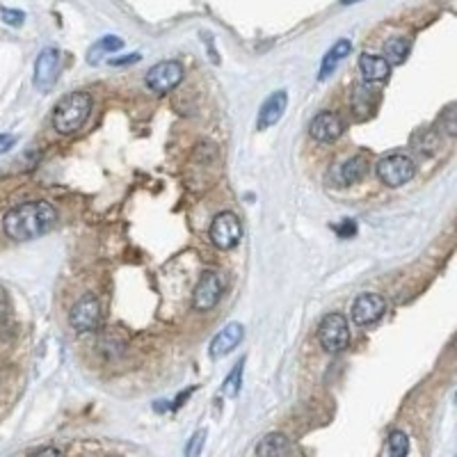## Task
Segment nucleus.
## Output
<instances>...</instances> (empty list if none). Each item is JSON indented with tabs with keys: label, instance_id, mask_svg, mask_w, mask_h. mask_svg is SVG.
<instances>
[{
	"label": "nucleus",
	"instance_id": "obj_1",
	"mask_svg": "<svg viewBox=\"0 0 457 457\" xmlns=\"http://www.w3.org/2000/svg\"><path fill=\"white\" fill-rule=\"evenodd\" d=\"M55 222H58L55 206L43 202V199H35V202H24L9 208L3 217V231L7 233V238L26 242L48 233L55 227Z\"/></svg>",
	"mask_w": 457,
	"mask_h": 457
},
{
	"label": "nucleus",
	"instance_id": "obj_18",
	"mask_svg": "<svg viewBox=\"0 0 457 457\" xmlns=\"http://www.w3.org/2000/svg\"><path fill=\"white\" fill-rule=\"evenodd\" d=\"M409 48H411V41L407 37H391L384 41V60L389 64H403L409 55Z\"/></svg>",
	"mask_w": 457,
	"mask_h": 457
},
{
	"label": "nucleus",
	"instance_id": "obj_29",
	"mask_svg": "<svg viewBox=\"0 0 457 457\" xmlns=\"http://www.w3.org/2000/svg\"><path fill=\"white\" fill-rule=\"evenodd\" d=\"M7 307H9V302H7V293H5V288L0 286V320L5 318V314H7Z\"/></svg>",
	"mask_w": 457,
	"mask_h": 457
},
{
	"label": "nucleus",
	"instance_id": "obj_11",
	"mask_svg": "<svg viewBox=\"0 0 457 457\" xmlns=\"http://www.w3.org/2000/svg\"><path fill=\"white\" fill-rule=\"evenodd\" d=\"M60 73V51L43 48L35 62V87L39 92H51Z\"/></svg>",
	"mask_w": 457,
	"mask_h": 457
},
{
	"label": "nucleus",
	"instance_id": "obj_12",
	"mask_svg": "<svg viewBox=\"0 0 457 457\" xmlns=\"http://www.w3.org/2000/svg\"><path fill=\"white\" fill-rule=\"evenodd\" d=\"M245 337V327L240 322H229L225 329H220V334H215V339L210 341V356L213 359H222V356H227L229 352H233L240 345Z\"/></svg>",
	"mask_w": 457,
	"mask_h": 457
},
{
	"label": "nucleus",
	"instance_id": "obj_9",
	"mask_svg": "<svg viewBox=\"0 0 457 457\" xmlns=\"http://www.w3.org/2000/svg\"><path fill=\"white\" fill-rule=\"evenodd\" d=\"M384 311H386V302H384L382 295H377V293H361L352 302L350 316H352V320L359 327H369V325H375V322L384 316Z\"/></svg>",
	"mask_w": 457,
	"mask_h": 457
},
{
	"label": "nucleus",
	"instance_id": "obj_27",
	"mask_svg": "<svg viewBox=\"0 0 457 457\" xmlns=\"http://www.w3.org/2000/svg\"><path fill=\"white\" fill-rule=\"evenodd\" d=\"M16 144V138L9 135V133H0V153H7Z\"/></svg>",
	"mask_w": 457,
	"mask_h": 457
},
{
	"label": "nucleus",
	"instance_id": "obj_4",
	"mask_svg": "<svg viewBox=\"0 0 457 457\" xmlns=\"http://www.w3.org/2000/svg\"><path fill=\"white\" fill-rule=\"evenodd\" d=\"M318 341L322 350L329 354H339L348 348L350 343V327L348 318L341 314H327L318 325Z\"/></svg>",
	"mask_w": 457,
	"mask_h": 457
},
{
	"label": "nucleus",
	"instance_id": "obj_21",
	"mask_svg": "<svg viewBox=\"0 0 457 457\" xmlns=\"http://www.w3.org/2000/svg\"><path fill=\"white\" fill-rule=\"evenodd\" d=\"M386 446H389V453H391L394 457H403L409 453V437L403 430H394L391 434H389Z\"/></svg>",
	"mask_w": 457,
	"mask_h": 457
},
{
	"label": "nucleus",
	"instance_id": "obj_7",
	"mask_svg": "<svg viewBox=\"0 0 457 457\" xmlns=\"http://www.w3.org/2000/svg\"><path fill=\"white\" fill-rule=\"evenodd\" d=\"M222 293H225V279H222V274L208 270L202 274V279L195 286L192 307L197 311H210L222 299Z\"/></svg>",
	"mask_w": 457,
	"mask_h": 457
},
{
	"label": "nucleus",
	"instance_id": "obj_6",
	"mask_svg": "<svg viewBox=\"0 0 457 457\" xmlns=\"http://www.w3.org/2000/svg\"><path fill=\"white\" fill-rule=\"evenodd\" d=\"M183 81V64L178 60H165L151 66L147 73V87L155 94H167L172 92L178 83Z\"/></svg>",
	"mask_w": 457,
	"mask_h": 457
},
{
	"label": "nucleus",
	"instance_id": "obj_16",
	"mask_svg": "<svg viewBox=\"0 0 457 457\" xmlns=\"http://www.w3.org/2000/svg\"><path fill=\"white\" fill-rule=\"evenodd\" d=\"M350 51H352V43L348 41V39H341V41H337L334 46L327 51V55L322 58V64H320V81H325V78H329L334 71H337V66L348 58L350 55Z\"/></svg>",
	"mask_w": 457,
	"mask_h": 457
},
{
	"label": "nucleus",
	"instance_id": "obj_22",
	"mask_svg": "<svg viewBox=\"0 0 457 457\" xmlns=\"http://www.w3.org/2000/svg\"><path fill=\"white\" fill-rule=\"evenodd\" d=\"M242 364H245V361H240V364L236 366V369H233V371L227 375L225 384H222V394L229 396V398H236V396H238V391H240V382H242Z\"/></svg>",
	"mask_w": 457,
	"mask_h": 457
},
{
	"label": "nucleus",
	"instance_id": "obj_3",
	"mask_svg": "<svg viewBox=\"0 0 457 457\" xmlns=\"http://www.w3.org/2000/svg\"><path fill=\"white\" fill-rule=\"evenodd\" d=\"M377 178L389 188H400L409 183L416 174V163L403 153H389L375 165Z\"/></svg>",
	"mask_w": 457,
	"mask_h": 457
},
{
	"label": "nucleus",
	"instance_id": "obj_13",
	"mask_svg": "<svg viewBox=\"0 0 457 457\" xmlns=\"http://www.w3.org/2000/svg\"><path fill=\"white\" fill-rule=\"evenodd\" d=\"M286 106H288V94L286 89H279V92L270 94L263 101L261 110H259V119H256V128L259 130H265L274 126L277 121H279L286 113Z\"/></svg>",
	"mask_w": 457,
	"mask_h": 457
},
{
	"label": "nucleus",
	"instance_id": "obj_2",
	"mask_svg": "<svg viewBox=\"0 0 457 457\" xmlns=\"http://www.w3.org/2000/svg\"><path fill=\"white\" fill-rule=\"evenodd\" d=\"M92 96L87 92H71L62 96L53 110V128L60 135H71L78 128H83L89 113H92Z\"/></svg>",
	"mask_w": 457,
	"mask_h": 457
},
{
	"label": "nucleus",
	"instance_id": "obj_5",
	"mask_svg": "<svg viewBox=\"0 0 457 457\" xmlns=\"http://www.w3.org/2000/svg\"><path fill=\"white\" fill-rule=\"evenodd\" d=\"M208 236L217 250H222V252L233 250L242 238V227H240L238 215L231 213V210H225V213L215 215L213 222H210Z\"/></svg>",
	"mask_w": 457,
	"mask_h": 457
},
{
	"label": "nucleus",
	"instance_id": "obj_15",
	"mask_svg": "<svg viewBox=\"0 0 457 457\" xmlns=\"http://www.w3.org/2000/svg\"><path fill=\"white\" fill-rule=\"evenodd\" d=\"M359 71L366 83H380V81H386L389 73H391V64L384 58H380V55L364 53L359 58Z\"/></svg>",
	"mask_w": 457,
	"mask_h": 457
},
{
	"label": "nucleus",
	"instance_id": "obj_25",
	"mask_svg": "<svg viewBox=\"0 0 457 457\" xmlns=\"http://www.w3.org/2000/svg\"><path fill=\"white\" fill-rule=\"evenodd\" d=\"M204 439H206V430H199V432H195L192 434V439H190V443H188V448H185V455H199L202 453V448H204Z\"/></svg>",
	"mask_w": 457,
	"mask_h": 457
},
{
	"label": "nucleus",
	"instance_id": "obj_17",
	"mask_svg": "<svg viewBox=\"0 0 457 457\" xmlns=\"http://www.w3.org/2000/svg\"><path fill=\"white\" fill-rule=\"evenodd\" d=\"M288 451H291V441L282 432L265 434L259 446H256V455H284Z\"/></svg>",
	"mask_w": 457,
	"mask_h": 457
},
{
	"label": "nucleus",
	"instance_id": "obj_26",
	"mask_svg": "<svg viewBox=\"0 0 457 457\" xmlns=\"http://www.w3.org/2000/svg\"><path fill=\"white\" fill-rule=\"evenodd\" d=\"M334 231H337L341 238H352L354 233H356V225H354L352 220H345L341 227H334Z\"/></svg>",
	"mask_w": 457,
	"mask_h": 457
},
{
	"label": "nucleus",
	"instance_id": "obj_10",
	"mask_svg": "<svg viewBox=\"0 0 457 457\" xmlns=\"http://www.w3.org/2000/svg\"><path fill=\"white\" fill-rule=\"evenodd\" d=\"M309 133L316 142H337L343 133H345V121L339 113H332V110H325V113L316 115L309 124Z\"/></svg>",
	"mask_w": 457,
	"mask_h": 457
},
{
	"label": "nucleus",
	"instance_id": "obj_23",
	"mask_svg": "<svg viewBox=\"0 0 457 457\" xmlns=\"http://www.w3.org/2000/svg\"><path fill=\"white\" fill-rule=\"evenodd\" d=\"M441 126L446 128V133L453 138L457 135V119H455V106H448L443 110V117H441Z\"/></svg>",
	"mask_w": 457,
	"mask_h": 457
},
{
	"label": "nucleus",
	"instance_id": "obj_14",
	"mask_svg": "<svg viewBox=\"0 0 457 457\" xmlns=\"http://www.w3.org/2000/svg\"><path fill=\"white\" fill-rule=\"evenodd\" d=\"M380 89L375 87V83H366V85H359L354 89V96H352V110L354 115L359 119H369L377 106H380Z\"/></svg>",
	"mask_w": 457,
	"mask_h": 457
},
{
	"label": "nucleus",
	"instance_id": "obj_30",
	"mask_svg": "<svg viewBox=\"0 0 457 457\" xmlns=\"http://www.w3.org/2000/svg\"><path fill=\"white\" fill-rule=\"evenodd\" d=\"M138 60H140V55H138V53H133V55H130V58H121V60H110V62H113V64H126V62H138Z\"/></svg>",
	"mask_w": 457,
	"mask_h": 457
},
{
	"label": "nucleus",
	"instance_id": "obj_28",
	"mask_svg": "<svg viewBox=\"0 0 457 457\" xmlns=\"http://www.w3.org/2000/svg\"><path fill=\"white\" fill-rule=\"evenodd\" d=\"M30 453H35V455H62L64 451L58 448V446H41V448H35V451H30Z\"/></svg>",
	"mask_w": 457,
	"mask_h": 457
},
{
	"label": "nucleus",
	"instance_id": "obj_31",
	"mask_svg": "<svg viewBox=\"0 0 457 457\" xmlns=\"http://www.w3.org/2000/svg\"><path fill=\"white\" fill-rule=\"evenodd\" d=\"M354 3H361V0H341V5H354Z\"/></svg>",
	"mask_w": 457,
	"mask_h": 457
},
{
	"label": "nucleus",
	"instance_id": "obj_19",
	"mask_svg": "<svg viewBox=\"0 0 457 457\" xmlns=\"http://www.w3.org/2000/svg\"><path fill=\"white\" fill-rule=\"evenodd\" d=\"M121 46H124V41H121L119 37L115 35H108V37H101L92 48H89L87 53V62L89 64H98L103 60V55H113L115 51H119Z\"/></svg>",
	"mask_w": 457,
	"mask_h": 457
},
{
	"label": "nucleus",
	"instance_id": "obj_20",
	"mask_svg": "<svg viewBox=\"0 0 457 457\" xmlns=\"http://www.w3.org/2000/svg\"><path fill=\"white\" fill-rule=\"evenodd\" d=\"M369 172V160L364 155H352L341 165V178L345 183H359Z\"/></svg>",
	"mask_w": 457,
	"mask_h": 457
},
{
	"label": "nucleus",
	"instance_id": "obj_8",
	"mask_svg": "<svg viewBox=\"0 0 457 457\" xmlns=\"http://www.w3.org/2000/svg\"><path fill=\"white\" fill-rule=\"evenodd\" d=\"M71 327L78 334L85 332H94L98 325H101V304L94 295H85L81 297L71 309Z\"/></svg>",
	"mask_w": 457,
	"mask_h": 457
},
{
	"label": "nucleus",
	"instance_id": "obj_24",
	"mask_svg": "<svg viewBox=\"0 0 457 457\" xmlns=\"http://www.w3.org/2000/svg\"><path fill=\"white\" fill-rule=\"evenodd\" d=\"M0 16H3V21H5L7 26H14V28L24 24V19H26L24 12H19V9H9V7L0 9Z\"/></svg>",
	"mask_w": 457,
	"mask_h": 457
}]
</instances>
